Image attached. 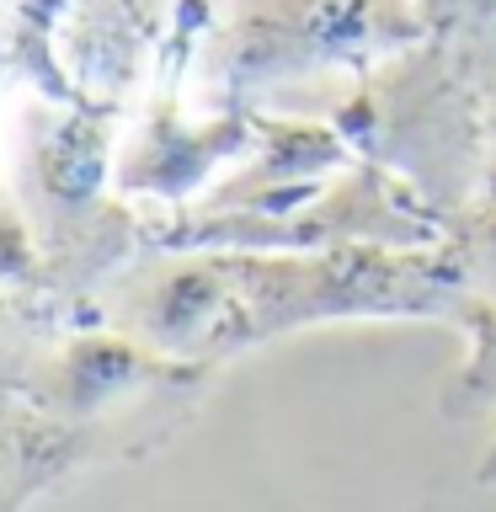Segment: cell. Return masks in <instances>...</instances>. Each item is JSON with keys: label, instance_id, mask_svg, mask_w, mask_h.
<instances>
[{"label": "cell", "instance_id": "8fae6325", "mask_svg": "<svg viewBox=\"0 0 496 512\" xmlns=\"http://www.w3.org/2000/svg\"><path fill=\"white\" fill-rule=\"evenodd\" d=\"M480 203H496V96H491V112H486V192H480Z\"/></svg>", "mask_w": 496, "mask_h": 512}, {"label": "cell", "instance_id": "8992f818", "mask_svg": "<svg viewBox=\"0 0 496 512\" xmlns=\"http://www.w3.org/2000/svg\"><path fill=\"white\" fill-rule=\"evenodd\" d=\"M107 454H123V448L102 432L54 422L22 390L0 384V512H22L43 486H54V480L86 470Z\"/></svg>", "mask_w": 496, "mask_h": 512}, {"label": "cell", "instance_id": "3957f363", "mask_svg": "<svg viewBox=\"0 0 496 512\" xmlns=\"http://www.w3.org/2000/svg\"><path fill=\"white\" fill-rule=\"evenodd\" d=\"M112 107L32 96L16 118L11 192L38 240L48 294L91 299L150 251V219L112 182Z\"/></svg>", "mask_w": 496, "mask_h": 512}, {"label": "cell", "instance_id": "7a4b0ae2", "mask_svg": "<svg viewBox=\"0 0 496 512\" xmlns=\"http://www.w3.org/2000/svg\"><path fill=\"white\" fill-rule=\"evenodd\" d=\"M427 38L411 0H224L192 48L208 112L326 118L379 64Z\"/></svg>", "mask_w": 496, "mask_h": 512}, {"label": "cell", "instance_id": "277c9868", "mask_svg": "<svg viewBox=\"0 0 496 512\" xmlns=\"http://www.w3.org/2000/svg\"><path fill=\"white\" fill-rule=\"evenodd\" d=\"M486 112V86L422 38L363 75L326 112V123L342 128L363 160L400 176L443 224H454L486 192Z\"/></svg>", "mask_w": 496, "mask_h": 512}, {"label": "cell", "instance_id": "30bf717a", "mask_svg": "<svg viewBox=\"0 0 496 512\" xmlns=\"http://www.w3.org/2000/svg\"><path fill=\"white\" fill-rule=\"evenodd\" d=\"M118 6L134 16L150 38H155V32H160V38H171V54L187 59V43L203 38L224 0H118Z\"/></svg>", "mask_w": 496, "mask_h": 512}, {"label": "cell", "instance_id": "6da1fadb", "mask_svg": "<svg viewBox=\"0 0 496 512\" xmlns=\"http://www.w3.org/2000/svg\"><path fill=\"white\" fill-rule=\"evenodd\" d=\"M91 304L96 326L160 358L219 368L336 320H459L470 294L443 246L144 251Z\"/></svg>", "mask_w": 496, "mask_h": 512}, {"label": "cell", "instance_id": "9c48e42d", "mask_svg": "<svg viewBox=\"0 0 496 512\" xmlns=\"http://www.w3.org/2000/svg\"><path fill=\"white\" fill-rule=\"evenodd\" d=\"M443 251L454 262L464 294L496 304V203H480L443 230Z\"/></svg>", "mask_w": 496, "mask_h": 512}, {"label": "cell", "instance_id": "52a82bcc", "mask_svg": "<svg viewBox=\"0 0 496 512\" xmlns=\"http://www.w3.org/2000/svg\"><path fill=\"white\" fill-rule=\"evenodd\" d=\"M427 38L496 96V0H411Z\"/></svg>", "mask_w": 496, "mask_h": 512}, {"label": "cell", "instance_id": "ba28073f", "mask_svg": "<svg viewBox=\"0 0 496 512\" xmlns=\"http://www.w3.org/2000/svg\"><path fill=\"white\" fill-rule=\"evenodd\" d=\"M459 326L470 336V352H464L459 379L448 384L443 411L448 416H480V411L496 406V304L470 299L459 315Z\"/></svg>", "mask_w": 496, "mask_h": 512}, {"label": "cell", "instance_id": "5b68a950", "mask_svg": "<svg viewBox=\"0 0 496 512\" xmlns=\"http://www.w3.org/2000/svg\"><path fill=\"white\" fill-rule=\"evenodd\" d=\"M262 134V112L251 107H219L203 118H187L176 102V86H166L144 107L134 139L118 150V182L123 198H150L171 208H192L224 171Z\"/></svg>", "mask_w": 496, "mask_h": 512}]
</instances>
